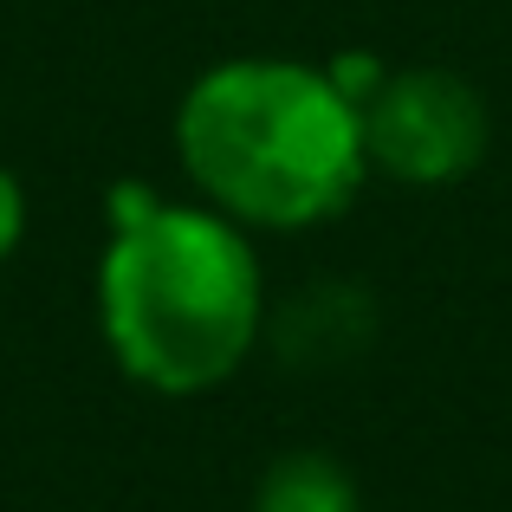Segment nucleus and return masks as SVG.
Returning <instances> with one entry per match:
<instances>
[{"label":"nucleus","instance_id":"obj_1","mask_svg":"<svg viewBox=\"0 0 512 512\" xmlns=\"http://www.w3.org/2000/svg\"><path fill=\"white\" fill-rule=\"evenodd\" d=\"M260 325L266 273L240 221L208 201L117 188L98 260V331L130 383L208 396L253 357Z\"/></svg>","mask_w":512,"mask_h":512},{"label":"nucleus","instance_id":"obj_2","mask_svg":"<svg viewBox=\"0 0 512 512\" xmlns=\"http://www.w3.org/2000/svg\"><path fill=\"white\" fill-rule=\"evenodd\" d=\"M175 156L208 208L240 227L299 234L357 201L363 111L331 85L325 65L227 59L182 91Z\"/></svg>","mask_w":512,"mask_h":512},{"label":"nucleus","instance_id":"obj_3","mask_svg":"<svg viewBox=\"0 0 512 512\" xmlns=\"http://www.w3.org/2000/svg\"><path fill=\"white\" fill-rule=\"evenodd\" d=\"M363 111V156L402 188H448L480 169L493 143L487 98L461 72L409 65L383 72V85L357 104Z\"/></svg>","mask_w":512,"mask_h":512},{"label":"nucleus","instance_id":"obj_4","mask_svg":"<svg viewBox=\"0 0 512 512\" xmlns=\"http://www.w3.org/2000/svg\"><path fill=\"white\" fill-rule=\"evenodd\" d=\"M253 512H363V506H357V480H350L331 454L292 448L260 474Z\"/></svg>","mask_w":512,"mask_h":512},{"label":"nucleus","instance_id":"obj_5","mask_svg":"<svg viewBox=\"0 0 512 512\" xmlns=\"http://www.w3.org/2000/svg\"><path fill=\"white\" fill-rule=\"evenodd\" d=\"M20 234H26V188H20V175L0 163V266L13 260Z\"/></svg>","mask_w":512,"mask_h":512}]
</instances>
